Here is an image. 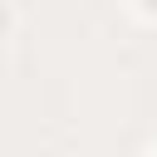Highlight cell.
<instances>
[{
  "instance_id": "obj_1",
  "label": "cell",
  "mask_w": 157,
  "mask_h": 157,
  "mask_svg": "<svg viewBox=\"0 0 157 157\" xmlns=\"http://www.w3.org/2000/svg\"><path fill=\"white\" fill-rule=\"evenodd\" d=\"M152 5H157V0H152Z\"/></svg>"
}]
</instances>
